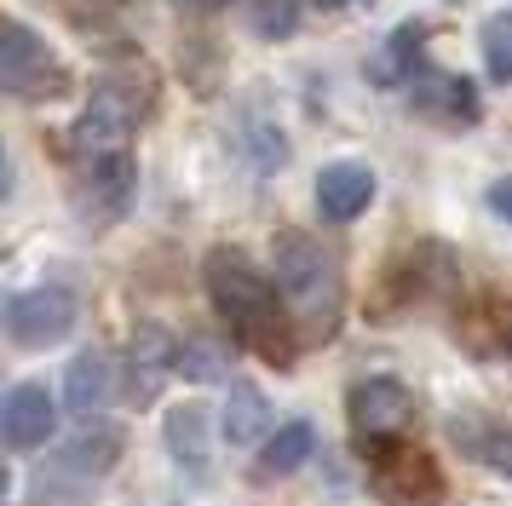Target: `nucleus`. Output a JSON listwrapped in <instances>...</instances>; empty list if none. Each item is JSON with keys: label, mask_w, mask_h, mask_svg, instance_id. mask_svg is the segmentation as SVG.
Segmentation results:
<instances>
[{"label": "nucleus", "mask_w": 512, "mask_h": 506, "mask_svg": "<svg viewBox=\"0 0 512 506\" xmlns=\"http://www.w3.org/2000/svg\"><path fill=\"white\" fill-rule=\"evenodd\" d=\"M219 432H225L231 449H254V443H265V432H271V403H265V391H259L254 380H231V391H225V414H219Z\"/></svg>", "instance_id": "2eb2a0df"}, {"label": "nucleus", "mask_w": 512, "mask_h": 506, "mask_svg": "<svg viewBox=\"0 0 512 506\" xmlns=\"http://www.w3.org/2000/svg\"><path fill=\"white\" fill-rule=\"evenodd\" d=\"M369 489L386 506H432L443 495V472H438V460L426 455V449L397 443V449H386V455L369 460Z\"/></svg>", "instance_id": "6e6552de"}, {"label": "nucleus", "mask_w": 512, "mask_h": 506, "mask_svg": "<svg viewBox=\"0 0 512 506\" xmlns=\"http://www.w3.org/2000/svg\"><path fill=\"white\" fill-rule=\"evenodd\" d=\"M179 380L190 386H213V380H225V351L213 340H185L179 345V368H173Z\"/></svg>", "instance_id": "aec40b11"}, {"label": "nucleus", "mask_w": 512, "mask_h": 506, "mask_svg": "<svg viewBox=\"0 0 512 506\" xmlns=\"http://www.w3.org/2000/svg\"><path fill=\"white\" fill-rule=\"evenodd\" d=\"M185 6H196V12H213V6H225V0H185Z\"/></svg>", "instance_id": "5701e85b"}, {"label": "nucleus", "mask_w": 512, "mask_h": 506, "mask_svg": "<svg viewBox=\"0 0 512 506\" xmlns=\"http://www.w3.org/2000/svg\"><path fill=\"white\" fill-rule=\"evenodd\" d=\"M104 403H110V357H104L98 345H87V351H75L70 368H64V409H75L87 420V414H98Z\"/></svg>", "instance_id": "dca6fc26"}, {"label": "nucleus", "mask_w": 512, "mask_h": 506, "mask_svg": "<svg viewBox=\"0 0 512 506\" xmlns=\"http://www.w3.org/2000/svg\"><path fill=\"white\" fill-rule=\"evenodd\" d=\"M121 460V426H81L35 472V506H87Z\"/></svg>", "instance_id": "7ed1b4c3"}, {"label": "nucleus", "mask_w": 512, "mask_h": 506, "mask_svg": "<svg viewBox=\"0 0 512 506\" xmlns=\"http://www.w3.org/2000/svg\"><path fill=\"white\" fill-rule=\"evenodd\" d=\"M351 6H374V0H351Z\"/></svg>", "instance_id": "b1692460"}, {"label": "nucleus", "mask_w": 512, "mask_h": 506, "mask_svg": "<svg viewBox=\"0 0 512 506\" xmlns=\"http://www.w3.org/2000/svg\"><path fill=\"white\" fill-rule=\"evenodd\" d=\"M87 190H93V207L104 213V225L127 213L133 202V156H116V161H93L87 167Z\"/></svg>", "instance_id": "a211bd4d"}, {"label": "nucleus", "mask_w": 512, "mask_h": 506, "mask_svg": "<svg viewBox=\"0 0 512 506\" xmlns=\"http://www.w3.org/2000/svg\"><path fill=\"white\" fill-rule=\"evenodd\" d=\"M484 69H489V81H501L507 87L512 81V12H489L484 18Z\"/></svg>", "instance_id": "6ab92c4d"}, {"label": "nucleus", "mask_w": 512, "mask_h": 506, "mask_svg": "<svg viewBox=\"0 0 512 506\" xmlns=\"http://www.w3.org/2000/svg\"><path fill=\"white\" fill-rule=\"evenodd\" d=\"M489 213L512 225V179H495V184H489Z\"/></svg>", "instance_id": "4be33fe9"}, {"label": "nucleus", "mask_w": 512, "mask_h": 506, "mask_svg": "<svg viewBox=\"0 0 512 506\" xmlns=\"http://www.w3.org/2000/svg\"><path fill=\"white\" fill-rule=\"evenodd\" d=\"M271 276H277L282 299L294 322H305L317 340H328L340 328V311H346V276L334 265V253L317 248V236L305 230H282L271 242Z\"/></svg>", "instance_id": "f03ea898"}, {"label": "nucleus", "mask_w": 512, "mask_h": 506, "mask_svg": "<svg viewBox=\"0 0 512 506\" xmlns=\"http://www.w3.org/2000/svg\"><path fill=\"white\" fill-rule=\"evenodd\" d=\"M52 432H58V397H52L41 380H18L0 403V437L12 455H35L47 449Z\"/></svg>", "instance_id": "1a4fd4ad"}, {"label": "nucleus", "mask_w": 512, "mask_h": 506, "mask_svg": "<svg viewBox=\"0 0 512 506\" xmlns=\"http://www.w3.org/2000/svg\"><path fill=\"white\" fill-rule=\"evenodd\" d=\"M75 322H81V294L64 282H41V288L6 299V340L24 351H47V345L70 340Z\"/></svg>", "instance_id": "0eeeda50"}, {"label": "nucleus", "mask_w": 512, "mask_h": 506, "mask_svg": "<svg viewBox=\"0 0 512 506\" xmlns=\"http://www.w3.org/2000/svg\"><path fill=\"white\" fill-rule=\"evenodd\" d=\"M162 443L185 478H208L213 466V414L202 403H173L162 420Z\"/></svg>", "instance_id": "ddd939ff"}, {"label": "nucleus", "mask_w": 512, "mask_h": 506, "mask_svg": "<svg viewBox=\"0 0 512 506\" xmlns=\"http://www.w3.org/2000/svg\"><path fill=\"white\" fill-rule=\"evenodd\" d=\"M150 115V81H133V75H104L93 92H87V110L75 121V150L93 161H116L133 156V133Z\"/></svg>", "instance_id": "20e7f679"}, {"label": "nucleus", "mask_w": 512, "mask_h": 506, "mask_svg": "<svg viewBox=\"0 0 512 506\" xmlns=\"http://www.w3.org/2000/svg\"><path fill=\"white\" fill-rule=\"evenodd\" d=\"M409 92H415L420 110L443 115V121H455V127H466V121H478V87L466 81V75H443V69H420L415 81H409Z\"/></svg>", "instance_id": "4468645a"}, {"label": "nucleus", "mask_w": 512, "mask_h": 506, "mask_svg": "<svg viewBox=\"0 0 512 506\" xmlns=\"http://www.w3.org/2000/svg\"><path fill=\"white\" fill-rule=\"evenodd\" d=\"M374 190L380 184H374L369 161H328V167H317V213L328 225H351L374 202Z\"/></svg>", "instance_id": "f8f14e48"}, {"label": "nucleus", "mask_w": 512, "mask_h": 506, "mask_svg": "<svg viewBox=\"0 0 512 506\" xmlns=\"http://www.w3.org/2000/svg\"><path fill=\"white\" fill-rule=\"evenodd\" d=\"M173 368H179V340L156 322H139L127 334V397H133V409L156 403V391Z\"/></svg>", "instance_id": "9d476101"}, {"label": "nucleus", "mask_w": 512, "mask_h": 506, "mask_svg": "<svg viewBox=\"0 0 512 506\" xmlns=\"http://www.w3.org/2000/svg\"><path fill=\"white\" fill-rule=\"evenodd\" d=\"M0 87L24 104H41V98H58L70 87V69L58 64V52L29 23L6 18V29H0Z\"/></svg>", "instance_id": "423d86ee"}, {"label": "nucleus", "mask_w": 512, "mask_h": 506, "mask_svg": "<svg viewBox=\"0 0 512 506\" xmlns=\"http://www.w3.org/2000/svg\"><path fill=\"white\" fill-rule=\"evenodd\" d=\"M311 455H317V426H311V420H288V426H277V432L265 437V449H259V478H288V472H300Z\"/></svg>", "instance_id": "f3484780"}, {"label": "nucleus", "mask_w": 512, "mask_h": 506, "mask_svg": "<svg viewBox=\"0 0 512 506\" xmlns=\"http://www.w3.org/2000/svg\"><path fill=\"white\" fill-rule=\"evenodd\" d=\"M449 443L466 460H478L484 472L512 478V420L484 414V409H461V414H449Z\"/></svg>", "instance_id": "9b49d317"}, {"label": "nucleus", "mask_w": 512, "mask_h": 506, "mask_svg": "<svg viewBox=\"0 0 512 506\" xmlns=\"http://www.w3.org/2000/svg\"><path fill=\"white\" fill-rule=\"evenodd\" d=\"M248 23H254L259 41H294V29H300V0H254V6H248Z\"/></svg>", "instance_id": "412c9836"}, {"label": "nucleus", "mask_w": 512, "mask_h": 506, "mask_svg": "<svg viewBox=\"0 0 512 506\" xmlns=\"http://www.w3.org/2000/svg\"><path fill=\"white\" fill-rule=\"evenodd\" d=\"M202 276H208V299H213V311L225 317L231 340L248 345V351L265 357V363L294 368V351H300L294 311H288L282 288L265 282V271H259L254 259H248L242 248H213L208 265H202Z\"/></svg>", "instance_id": "f257e3e1"}, {"label": "nucleus", "mask_w": 512, "mask_h": 506, "mask_svg": "<svg viewBox=\"0 0 512 506\" xmlns=\"http://www.w3.org/2000/svg\"><path fill=\"white\" fill-rule=\"evenodd\" d=\"M415 426V397L392 374H369L351 386V437L363 443V455H386L403 443V432Z\"/></svg>", "instance_id": "39448f33"}]
</instances>
